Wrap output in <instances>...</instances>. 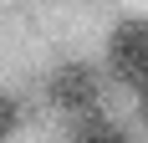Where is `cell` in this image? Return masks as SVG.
I'll list each match as a JSON object with an SVG mask.
<instances>
[{"instance_id": "6da1fadb", "label": "cell", "mask_w": 148, "mask_h": 143, "mask_svg": "<svg viewBox=\"0 0 148 143\" xmlns=\"http://www.w3.org/2000/svg\"><path fill=\"white\" fill-rule=\"evenodd\" d=\"M107 61H112V72H118L128 87L143 92V87H148V21H128V26L112 31Z\"/></svg>"}, {"instance_id": "7a4b0ae2", "label": "cell", "mask_w": 148, "mask_h": 143, "mask_svg": "<svg viewBox=\"0 0 148 143\" xmlns=\"http://www.w3.org/2000/svg\"><path fill=\"white\" fill-rule=\"evenodd\" d=\"M51 102L61 113H92L97 107V72L82 67V61H66L51 77Z\"/></svg>"}, {"instance_id": "3957f363", "label": "cell", "mask_w": 148, "mask_h": 143, "mask_svg": "<svg viewBox=\"0 0 148 143\" xmlns=\"http://www.w3.org/2000/svg\"><path fill=\"white\" fill-rule=\"evenodd\" d=\"M72 143H128V138H123V133L112 128V123H87V128L77 133Z\"/></svg>"}, {"instance_id": "277c9868", "label": "cell", "mask_w": 148, "mask_h": 143, "mask_svg": "<svg viewBox=\"0 0 148 143\" xmlns=\"http://www.w3.org/2000/svg\"><path fill=\"white\" fill-rule=\"evenodd\" d=\"M10 128H15V102L5 97V92H0V143L10 138Z\"/></svg>"}, {"instance_id": "5b68a950", "label": "cell", "mask_w": 148, "mask_h": 143, "mask_svg": "<svg viewBox=\"0 0 148 143\" xmlns=\"http://www.w3.org/2000/svg\"><path fill=\"white\" fill-rule=\"evenodd\" d=\"M138 113H143V123H148V87L138 92Z\"/></svg>"}]
</instances>
